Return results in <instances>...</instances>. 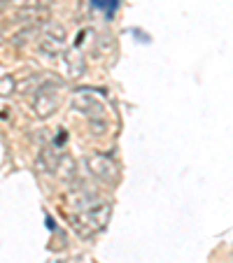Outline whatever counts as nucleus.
<instances>
[{
	"label": "nucleus",
	"mask_w": 233,
	"mask_h": 263,
	"mask_svg": "<svg viewBox=\"0 0 233 263\" xmlns=\"http://www.w3.org/2000/svg\"><path fill=\"white\" fill-rule=\"evenodd\" d=\"M65 49V30L61 26H47L45 33L40 35V42H38V51L42 56H49V59H59Z\"/></svg>",
	"instance_id": "f03ea898"
},
{
	"label": "nucleus",
	"mask_w": 233,
	"mask_h": 263,
	"mask_svg": "<svg viewBox=\"0 0 233 263\" xmlns=\"http://www.w3.org/2000/svg\"><path fill=\"white\" fill-rule=\"evenodd\" d=\"M110 214H112L110 203H98L89 210H82V212H77V214H70V226L77 231L80 238L89 240V238H94L96 233L105 231V226H107V221H110Z\"/></svg>",
	"instance_id": "f257e3e1"
},
{
	"label": "nucleus",
	"mask_w": 233,
	"mask_h": 263,
	"mask_svg": "<svg viewBox=\"0 0 233 263\" xmlns=\"http://www.w3.org/2000/svg\"><path fill=\"white\" fill-rule=\"evenodd\" d=\"M51 0H10V10L19 12H49Z\"/></svg>",
	"instance_id": "0eeeda50"
},
{
	"label": "nucleus",
	"mask_w": 233,
	"mask_h": 263,
	"mask_svg": "<svg viewBox=\"0 0 233 263\" xmlns=\"http://www.w3.org/2000/svg\"><path fill=\"white\" fill-rule=\"evenodd\" d=\"M59 107V96H56V84H42L33 93V112L40 119L51 117Z\"/></svg>",
	"instance_id": "7ed1b4c3"
},
{
	"label": "nucleus",
	"mask_w": 233,
	"mask_h": 263,
	"mask_svg": "<svg viewBox=\"0 0 233 263\" xmlns=\"http://www.w3.org/2000/svg\"><path fill=\"white\" fill-rule=\"evenodd\" d=\"M73 107L80 112V115H84L86 119H103L105 117V105L100 103L96 96H91L89 91L80 89V91H75L73 96Z\"/></svg>",
	"instance_id": "20e7f679"
},
{
	"label": "nucleus",
	"mask_w": 233,
	"mask_h": 263,
	"mask_svg": "<svg viewBox=\"0 0 233 263\" xmlns=\"http://www.w3.org/2000/svg\"><path fill=\"white\" fill-rule=\"evenodd\" d=\"M56 173H59V177L63 179L65 184H73L75 177H77V168H75V161L70 159V156H61Z\"/></svg>",
	"instance_id": "6e6552de"
},
{
	"label": "nucleus",
	"mask_w": 233,
	"mask_h": 263,
	"mask_svg": "<svg viewBox=\"0 0 233 263\" xmlns=\"http://www.w3.org/2000/svg\"><path fill=\"white\" fill-rule=\"evenodd\" d=\"M65 68H68L70 77H80V72L84 70V61L77 54H70V56H65Z\"/></svg>",
	"instance_id": "1a4fd4ad"
},
{
	"label": "nucleus",
	"mask_w": 233,
	"mask_h": 263,
	"mask_svg": "<svg viewBox=\"0 0 233 263\" xmlns=\"http://www.w3.org/2000/svg\"><path fill=\"white\" fill-rule=\"evenodd\" d=\"M59 161H61V154H59V149L56 147H45L40 152V154H38V161H35V163H38V170H40V173H47V175H54L56 173V168H59Z\"/></svg>",
	"instance_id": "423d86ee"
},
{
	"label": "nucleus",
	"mask_w": 233,
	"mask_h": 263,
	"mask_svg": "<svg viewBox=\"0 0 233 263\" xmlns=\"http://www.w3.org/2000/svg\"><path fill=\"white\" fill-rule=\"evenodd\" d=\"M12 91H14V80L7 74V77H3V80H0V96H10Z\"/></svg>",
	"instance_id": "9d476101"
},
{
	"label": "nucleus",
	"mask_w": 233,
	"mask_h": 263,
	"mask_svg": "<svg viewBox=\"0 0 233 263\" xmlns=\"http://www.w3.org/2000/svg\"><path fill=\"white\" fill-rule=\"evenodd\" d=\"M89 170L96 179H100V182H105V184L114 182V179L119 177V168H117V163H114L107 154H91Z\"/></svg>",
	"instance_id": "39448f33"
}]
</instances>
